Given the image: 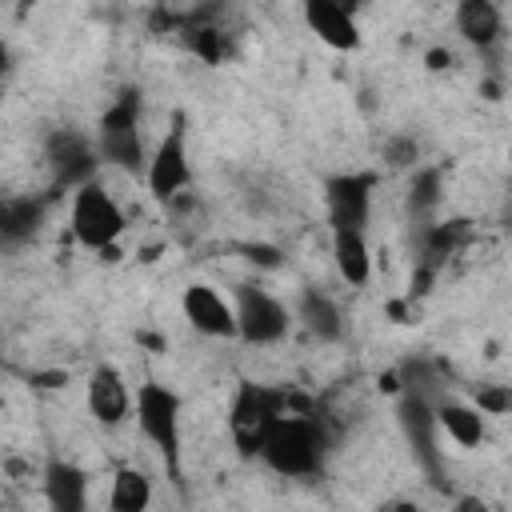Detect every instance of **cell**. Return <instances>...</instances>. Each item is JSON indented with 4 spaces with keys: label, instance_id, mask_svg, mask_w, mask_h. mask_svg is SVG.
Returning a JSON list of instances; mask_svg holds the SVG:
<instances>
[{
    "label": "cell",
    "instance_id": "1",
    "mask_svg": "<svg viewBox=\"0 0 512 512\" xmlns=\"http://www.w3.org/2000/svg\"><path fill=\"white\" fill-rule=\"evenodd\" d=\"M280 416H312L308 400L288 392V388H272V384H256V380H240L236 396L228 404V432L240 456H260V444L268 436V428Z\"/></svg>",
    "mask_w": 512,
    "mask_h": 512
},
{
    "label": "cell",
    "instance_id": "2",
    "mask_svg": "<svg viewBox=\"0 0 512 512\" xmlns=\"http://www.w3.org/2000/svg\"><path fill=\"white\" fill-rule=\"evenodd\" d=\"M324 452H328V436L316 416H280L260 444V460L288 480L316 476L324 468Z\"/></svg>",
    "mask_w": 512,
    "mask_h": 512
},
{
    "label": "cell",
    "instance_id": "3",
    "mask_svg": "<svg viewBox=\"0 0 512 512\" xmlns=\"http://www.w3.org/2000/svg\"><path fill=\"white\" fill-rule=\"evenodd\" d=\"M180 412H184V400L180 392H172L168 384L160 380H144L136 392H132V416H136V428L144 432V440L160 452L168 476L180 484Z\"/></svg>",
    "mask_w": 512,
    "mask_h": 512
},
{
    "label": "cell",
    "instance_id": "4",
    "mask_svg": "<svg viewBox=\"0 0 512 512\" xmlns=\"http://www.w3.org/2000/svg\"><path fill=\"white\" fill-rule=\"evenodd\" d=\"M92 144H96V156L104 164L144 172L148 152H144V136H140V88L116 92V100L96 120V140Z\"/></svg>",
    "mask_w": 512,
    "mask_h": 512
},
{
    "label": "cell",
    "instance_id": "5",
    "mask_svg": "<svg viewBox=\"0 0 512 512\" xmlns=\"http://www.w3.org/2000/svg\"><path fill=\"white\" fill-rule=\"evenodd\" d=\"M68 224H72L76 244H84L88 252H108L124 232V212L100 180H88L72 192Z\"/></svg>",
    "mask_w": 512,
    "mask_h": 512
},
{
    "label": "cell",
    "instance_id": "6",
    "mask_svg": "<svg viewBox=\"0 0 512 512\" xmlns=\"http://www.w3.org/2000/svg\"><path fill=\"white\" fill-rule=\"evenodd\" d=\"M144 184L156 200H176L188 184H192V160H188V124L184 112L172 116L168 132L160 136V144L152 148L148 164H144Z\"/></svg>",
    "mask_w": 512,
    "mask_h": 512
},
{
    "label": "cell",
    "instance_id": "7",
    "mask_svg": "<svg viewBox=\"0 0 512 512\" xmlns=\"http://www.w3.org/2000/svg\"><path fill=\"white\" fill-rule=\"evenodd\" d=\"M232 316H236V336L244 344H280L292 328V312L260 284H236Z\"/></svg>",
    "mask_w": 512,
    "mask_h": 512
},
{
    "label": "cell",
    "instance_id": "8",
    "mask_svg": "<svg viewBox=\"0 0 512 512\" xmlns=\"http://www.w3.org/2000/svg\"><path fill=\"white\" fill-rule=\"evenodd\" d=\"M376 172H340L324 180V208L332 232H364L372 216Z\"/></svg>",
    "mask_w": 512,
    "mask_h": 512
},
{
    "label": "cell",
    "instance_id": "9",
    "mask_svg": "<svg viewBox=\"0 0 512 512\" xmlns=\"http://www.w3.org/2000/svg\"><path fill=\"white\" fill-rule=\"evenodd\" d=\"M396 420H400V432L412 448V460L424 468V476L444 488V452L436 448V416H432V404L428 400H416V396H400L396 404Z\"/></svg>",
    "mask_w": 512,
    "mask_h": 512
},
{
    "label": "cell",
    "instance_id": "10",
    "mask_svg": "<svg viewBox=\"0 0 512 512\" xmlns=\"http://www.w3.org/2000/svg\"><path fill=\"white\" fill-rule=\"evenodd\" d=\"M44 156H48V168H52V180L64 184V188H80L88 180H96V144L80 132V128H56L44 144Z\"/></svg>",
    "mask_w": 512,
    "mask_h": 512
},
{
    "label": "cell",
    "instance_id": "11",
    "mask_svg": "<svg viewBox=\"0 0 512 512\" xmlns=\"http://www.w3.org/2000/svg\"><path fill=\"white\" fill-rule=\"evenodd\" d=\"M84 400H88V412L96 416V424H104V428H116L132 416V388L124 384L120 368H112V364H96L88 372Z\"/></svg>",
    "mask_w": 512,
    "mask_h": 512
},
{
    "label": "cell",
    "instance_id": "12",
    "mask_svg": "<svg viewBox=\"0 0 512 512\" xmlns=\"http://www.w3.org/2000/svg\"><path fill=\"white\" fill-rule=\"evenodd\" d=\"M180 308H184V320L196 328V332H204V336H236V316H232V300H224L212 284H188L184 288V296H180Z\"/></svg>",
    "mask_w": 512,
    "mask_h": 512
},
{
    "label": "cell",
    "instance_id": "13",
    "mask_svg": "<svg viewBox=\"0 0 512 512\" xmlns=\"http://www.w3.org/2000/svg\"><path fill=\"white\" fill-rule=\"evenodd\" d=\"M304 24L308 32H316L320 44H328L332 52H352L360 48V24L356 16L336 4V0H308L304 4Z\"/></svg>",
    "mask_w": 512,
    "mask_h": 512
},
{
    "label": "cell",
    "instance_id": "14",
    "mask_svg": "<svg viewBox=\"0 0 512 512\" xmlns=\"http://www.w3.org/2000/svg\"><path fill=\"white\" fill-rule=\"evenodd\" d=\"M44 500H48V512H88V472L64 456H48Z\"/></svg>",
    "mask_w": 512,
    "mask_h": 512
},
{
    "label": "cell",
    "instance_id": "15",
    "mask_svg": "<svg viewBox=\"0 0 512 512\" xmlns=\"http://www.w3.org/2000/svg\"><path fill=\"white\" fill-rule=\"evenodd\" d=\"M292 320H300L304 324V332L308 336H316L320 344H336L340 336H344V312H340V304L324 292V288H300V296H296V316Z\"/></svg>",
    "mask_w": 512,
    "mask_h": 512
},
{
    "label": "cell",
    "instance_id": "16",
    "mask_svg": "<svg viewBox=\"0 0 512 512\" xmlns=\"http://www.w3.org/2000/svg\"><path fill=\"white\" fill-rule=\"evenodd\" d=\"M432 416H436V432H444V436H448L452 444H460V448H476V444H484V436H488L484 416H480L476 404H464V400L444 396V400L432 408Z\"/></svg>",
    "mask_w": 512,
    "mask_h": 512
},
{
    "label": "cell",
    "instance_id": "17",
    "mask_svg": "<svg viewBox=\"0 0 512 512\" xmlns=\"http://www.w3.org/2000/svg\"><path fill=\"white\" fill-rule=\"evenodd\" d=\"M456 32L472 48H492L504 36V16L492 0H460L456 4Z\"/></svg>",
    "mask_w": 512,
    "mask_h": 512
},
{
    "label": "cell",
    "instance_id": "18",
    "mask_svg": "<svg viewBox=\"0 0 512 512\" xmlns=\"http://www.w3.org/2000/svg\"><path fill=\"white\" fill-rule=\"evenodd\" d=\"M332 260L344 284L364 288L372 280V248L364 232H332Z\"/></svg>",
    "mask_w": 512,
    "mask_h": 512
},
{
    "label": "cell",
    "instance_id": "19",
    "mask_svg": "<svg viewBox=\"0 0 512 512\" xmlns=\"http://www.w3.org/2000/svg\"><path fill=\"white\" fill-rule=\"evenodd\" d=\"M44 220V200L0 192V244H24Z\"/></svg>",
    "mask_w": 512,
    "mask_h": 512
},
{
    "label": "cell",
    "instance_id": "20",
    "mask_svg": "<svg viewBox=\"0 0 512 512\" xmlns=\"http://www.w3.org/2000/svg\"><path fill=\"white\" fill-rule=\"evenodd\" d=\"M468 236V220H448V224H424L420 228V264L428 272H440V264L464 244Z\"/></svg>",
    "mask_w": 512,
    "mask_h": 512
},
{
    "label": "cell",
    "instance_id": "21",
    "mask_svg": "<svg viewBox=\"0 0 512 512\" xmlns=\"http://www.w3.org/2000/svg\"><path fill=\"white\" fill-rule=\"evenodd\" d=\"M152 480L140 468H120L108 484V512H148Z\"/></svg>",
    "mask_w": 512,
    "mask_h": 512
},
{
    "label": "cell",
    "instance_id": "22",
    "mask_svg": "<svg viewBox=\"0 0 512 512\" xmlns=\"http://www.w3.org/2000/svg\"><path fill=\"white\" fill-rule=\"evenodd\" d=\"M440 188H444L440 168H416V176L408 184V216L416 224H428L432 220V212L440 208Z\"/></svg>",
    "mask_w": 512,
    "mask_h": 512
},
{
    "label": "cell",
    "instance_id": "23",
    "mask_svg": "<svg viewBox=\"0 0 512 512\" xmlns=\"http://www.w3.org/2000/svg\"><path fill=\"white\" fill-rule=\"evenodd\" d=\"M388 168H420V140L412 132H392L380 148Z\"/></svg>",
    "mask_w": 512,
    "mask_h": 512
},
{
    "label": "cell",
    "instance_id": "24",
    "mask_svg": "<svg viewBox=\"0 0 512 512\" xmlns=\"http://www.w3.org/2000/svg\"><path fill=\"white\" fill-rule=\"evenodd\" d=\"M188 48L204 60V64H220L228 56V40L220 28H192L188 32Z\"/></svg>",
    "mask_w": 512,
    "mask_h": 512
},
{
    "label": "cell",
    "instance_id": "25",
    "mask_svg": "<svg viewBox=\"0 0 512 512\" xmlns=\"http://www.w3.org/2000/svg\"><path fill=\"white\" fill-rule=\"evenodd\" d=\"M476 408H480V416H504L512 408V392L504 384H484L476 392Z\"/></svg>",
    "mask_w": 512,
    "mask_h": 512
},
{
    "label": "cell",
    "instance_id": "26",
    "mask_svg": "<svg viewBox=\"0 0 512 512\" xmlns=\"http://www.w3.org/2000/svg\"><path fill=\"white\" fill-rule=\"evenodd\" d=\"M424 64H428L432 72H444V68L456 64V56H452L448 48H428V52H424Z\"/></svg>",
    "mask_w": 512,
    "mask_h": 512
},
{
    "label": "cell",
    "instance_id": "27",
    "mask_svg": "<svg viewBox=\"0 0 512 512\" xmlns=\"http://www.w3.org/2000/svg\"><path fill=\"white\" fill-rule=\"evenodd\" d=\"M376 512H424L416 500H404V496H392V500H384Z\"/></svg>",
    "mask_w": 512,
    "mask_h": 512
},
{
    "label": "cell",
    "instance_id": "28",
    "mask_svg": "<svg viewBox=\"0 0 512 512\" xmlns=\"http://www.w3.org/2000/svg\"><path fill=\"white\" fill-rule=\"evenodd\" d=\"M452 512H488V504H484V500H476V496H460Z\"/></svg>",
    "mask_w": 512,
    "mask_h": 512
},
{
    "label": "cell",
    "instance_id": "29",
    "mask_svg": "<svg viewBox=\"0 0 512 512\" xmlns=\"http://www.w3.org/2000/svg\"><path fill=\"white\" fill-rule=\"evenodd\" d=\"M8 64H12V52H8V44L0 40V80H4V72H8Z\"/></svg>",
    "mask_w": 512,
    "mask_h": 512
}]
</instances>
